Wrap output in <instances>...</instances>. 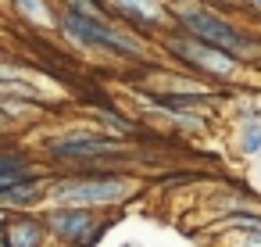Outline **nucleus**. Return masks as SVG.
<instances>
[{
    "mask_svg": "<svg viewBox=\"0 0 261 247\" xmlns=\"http://www.w3.org/2000/svg\"><path fill=\"white\" fill-rule=\"evenodd\" d=\"M247 4H250V8H257V11H261V0H247Z\"/></svg>",
    "mask_w": 261,
    "mask_h": 247,
    "instance_id": "ddd939ff",
    "label": "nucleus"
},
{
    "mask_svg": "<svg viewBox=\"0 0 261 247\" xmlns=\"http://www.w3.org/2000/svg\"><path fill=\"white\" fill-rule=\"evenodd\" d=\"M18 4V11L25 15V18H33V22H40L43 15H47V8H43V0H15Z\"/></svg>",
    "mask_w": 261,
    "mask_h": 247,
    "instance_id": "f8f14e48",
    "label": "nucleus"
},
{
    "mask_svg": "<svg viewBox=\"0 0 261 247\" xmlns=\"http://www.w3.org/2000/svg\"><path fill=\"white\" fill-rule=\"evenodd\" d=\"M61 29L79 47H100V51H115L122 58H143V47L133 36H125L122 29H115L108 18H83V15L65 11L61 15Z\"/></svg>",
    "mask_w": 261,
    "mask_h": 247,
    "instance_id": "f03ea898",
    "label": "nucleus"
},
{
    "mask_svg": "<svg viewBox=\"0 0 261 247\" xmlns=\"http://www.w3.org/2000/svg\"><path fill=\"white\" fill-rule=\"evenodd\" d=\"M40 243V226L36 222H15L4 233V247H36Z\"/></svg>",
    "mask_w": 261,
    "mask_h": 247,
    "instance_id": "6e6552de",
    "label": "nucleus"
},
{
    "mask_svg": "<svg viewBox=\"0 0 261 247\" xmlns=\"http://www.w3.org/2000/svg\"><path fill=\"white\" fill-rule=\"evenodd\" d=\"M225 226L229 229H247V233H257L261 236V215H232Z\"/></svg>",
    "mask_w": 261,
    "mask_h": 247,
    "instance_id": "9b49d317",
    "label": "nucleus"
},
{
    "mask_svg": "<svg viewBox=\"0 0 261 247\" xmlns=\"http://www.w3.org/2000/svg\"><path fill=\"white\" fill-rule=\"evenodd\" d=\"M111 154H122L118 140H104V136H72V140L50 143V158H61V161H97Z\"/></svg>",
    "mask_w": 261,
    "mask_h": 247,
    "instance_id": "39448f33",
    "label": "nucleus"
},
{
    "mask_svg": "<svg viewBox=\"0 0 261 247\" xmlns=\"http://www.w3.org/2000/svg\"><path fill=\"white\" fill-rule=\"evenodd\" d=\"M0 201H4L8 208L36 204V201H40V190H36V183H25V186H11V190H0Z\"/></svg>",
    "mask_w": 261,
    "mask_h": 247,
    "instance_id": "1a4fd4ad",
    "label": "nucleus"
},
{
    "mask_svg": "<svg viewBox=\"0 0 261 247\" xmlns=\"http://www.w3.org/2000/svg\"><path fill=\"white\" fill-rule=\"evenodd\" d=\"M129 183L122 176H79V179H61L50 186V201L58 208H86V204H111L125 197Z\"/></svg>",
    "mask_w": 261,
    "mask_h": 247,
    "instance_id": "7ed1b4c3",
    "label": "nucleus"
},
{
    "mask_svg": "<svg viewBox=\"0 0 261 247\" xmlns=\"http://www.w3.org/2000/svg\"><path fill=\"white\" fill-rule=\"evenodd\" d=\"M108 4H111V11H118L122 18H129L133 26H143V29H154L161 18L158 0H108Z\"/></svg>",
    "mask_w": 261,
    "mask_h": 247,
    "instance_id": "0eeeda50",
    "label": "nucleus"
},
{
    "mask_svg": "<svg viewBox=\"0 0 261 247\" xmlns=\"http://www.w3.org/2000/svg\"><path fill=\"white\" fill-rule=\"evenodd\" d=\"M165 47H168L179 61L193 65L200 76L222 79V76H232V72H236V58H232V54H225V51H218V47H207V43H200V40H193V36H186V33L168 36Z\"/></svg>",
    "mask_w": 261,
    "mask_h": 247,
    "instance_id": "20e7f679",
    "label": "nucleus"
},
{
    "mask_svg": "<svg viewBox=\"0 0 261 247\" xmlns=\"http://www.w3.org/2000/svg\"><path fill=\"white\" fill-rule=\"evenodd\" d=\"M172 15H175V22H179V33H186V36H193V40H200V43H207V47H218V51H225V54H232V58H240V54H247V51L254 47L250 36H243L236 26H229V22L218 18L215 11H207L200 0L175 4Z\"/></svg>",
    "mask_w": 261,
    "mask_h": 247,
    "instance_id": "f257e3e1",
    "label": "nucleus"
},
{
    "mask_svg": "<svg viewBox=\"0 0 261 247\" xmlns=\"http://www.w3.org/2000/svg\"><path fill=\"white\" fill-rule=\"evenodd\" d=\"M50 229H54L61 240L75 243V247H86V243L97 236V222H93L83 208H58V211L50 215Z\"/></svg>",
    "mask_w": 261,
    "mask_h": 247,
    "instance_id": "423d86ee",
    "label": "nucleus"
},
{
    "mask_svg": "<svg viewBox=\"0 0 261 247\" xmlns=\"http://www.w3.org/2000/svg\"><path fill=\"white\" fill-rule=\"evenodd\" d=\"M243 154H261V126L257 122H247V129H243Z\"/></svg>",
    "mask_w": 261,
    "mask_h": 247,
    "instance_id": "9d476101",
    "label": "nucleus"
}]
</instances>
